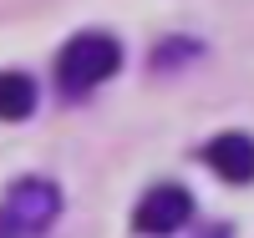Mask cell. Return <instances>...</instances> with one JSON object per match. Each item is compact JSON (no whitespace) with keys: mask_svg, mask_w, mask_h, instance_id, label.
<instances>
[{"mask_svg":"<svg viewBox=\"0 0 254 238\" xmlns=\"http://www.w3.org/2000/svg\"><path fill=\"white\" fill-rule=\"evenodd\" d=\"M117 66H122L117 36H107V31H81V36H71L66 46H61L56 81H61L66 96H87V92H97L102 81H112Z\"/></svg>","mask_w":254,"mask_h":238,"instance_id":"cell-1","label":"cell"},{"mask_svg":"<svg viewBox=\"0 0 254 238\" xmlns=\"http://www.w3.org/2000/svg\"><path fill=\"white\" fill-rule=\"evenodd\" d=\"M61 218V188L51 178H20L0 198V238H46Z\"/></svg>","mask_w":254,"mask_h":238,"instance_id":"cell-2","label":"cell"},{"mask_svg":"<svg viewBox=\"0 0 254 238\" xmlns=\"http://www.w3.org/2000/svg\"><path fill=\"white\" fill-rule=\"evenodd\" d=\"M188 218H193V192H188L183 183H158L142 192V203L132 213V228L147 233V238H168L178 233Z\"/></svg>","mask_w":254,"mask_h":238,"instance_id":"cell-3","label":"cell"},{"mask_svg":"<svg viewBox=\"0 0 254 238\" xmlns=\"http://www.w3.org/2000/svg\"><path fill=\"white\" fill-rule=\"evenodd\" d=\"M203 162L224 183H254V137L249 132H219L203 147Z\"/></svg>","mask_w":254,"mask_h":238,"instance_id":"cell-4","label":"cell"},{"mask_svg":"<svg viewBox=\"0 0 254 238\" xmlns=\"http://www.w3.org/2000/svg\"><path fill=\"white\" fill-rule=\"evenodd\" d=\"M36 112V81L26 71H0V122H26Z\"/></svg>","mask_w":254,"mask_h":238,"instance_id":"cell-5","label":"cell"},{"mask_svg":"<svg viewBox=\"0 0 254 238\" xmlns=\"http://www.w3.org/2000/svg\"><path fill=\"white\" fill-rule=\"evenodd\" d=\"M214 238H229V233H224V228H214Z\"/></svg>","mask_w":254,"mask_h":238,"instance_id":"cell-6","label":"cell"}]
</instances>
